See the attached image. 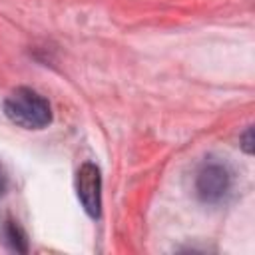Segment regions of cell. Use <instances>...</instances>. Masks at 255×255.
I'll return each instance as SVG.
<instances>
[{
	"instance_id": "cell-1",
	"label": "cell",
	"mask_w": 255,
	"mask_h": 255,
	"mask_svg": "<svg viewBox=\"0 0 255 255\" xmlns=\"http://www.w3.org/2000/svg\"><path fill=\"white\" fill-rule=\"evenodd\" d=\"M4 114L10 122L26 129H42L52 122V110L46 98L30 88H16L4 102Z\"/></svg>"
},
{
	"instance_id": "cell-2",
	"label": "cell",
	"mask_w": 255,
	"mask_h": 255,
	"mask_svg": "<svg viewBox=\"0 0 255 255\" xmlns=\"http://www.w3.org/2000/svg\"><path fill=\"white\" fill-rule=\"evenodd\" d=\"M231 187V171L217 161H209L205 163L195 179V189L197 195L207 201V203H215L219 201Z\"/></svg>"
},
{
	"instance_id": "cell-3",
	"label": "cell",
	"mask_w": 255,
	"mask_h": 255,
	"mask_svg": "<svg viewBox=\"0 0 255 255\" xmlns=\"http://www.w3.org/2000/svg\"><path fill=\"white\" fill-rule=\"evenodd\" d=\"M76 191L82 207L90 217H100L102 211V175L98 165L84 163L76 175Z\"/></svg>"
},
{
	"instance_id": "cell-4",
	"label": "cell",
	"mask_w": 255,
	"mask_h": 255,
	"mask_svg": "<svg viewBox=\"0 0 255 255\" xmlns=\"http://www.w3.org/2000/svg\"><path fill=\"white\" fill-rule=\"evenodd\" d=\"M4 237H6V241L10 243L12 249H16V251H26L28 249L26 235H24V231L20 229V225L16 221H6V225H4Z\"/></svg>"
},
{
	"instance_id": "cell-5",
	"label": "cell",
	"mask_w": 255,
	"mask_h": 255,
	"mask_svg": "<svg viewBox=\"0 0 255 255\" xmlns=\"http://www.w3.org/2000/svg\"><path fill=\"white\" fill-rule=\"evenodd\" d=\"M243 149L247 151V153H251L253 151V147H251V128H247V131H245V135H243Z\"/></svg>"
},
{
	"instance_id": "cell-6",
	"label": "cell",
	"mask_w": 255,
	"mask_h": 255,
	"mask_svg": "<svg viewBox=\"0 0 255 255\" xmlns=\"http://www.w3.org/2000/svg\"><path fill=\"white\" fill-rule=\"evenodd\" d=\"M4 187H6V177H4V173H2V169H0V193L4 191Z\"/></svg>"
}]
</instances>
